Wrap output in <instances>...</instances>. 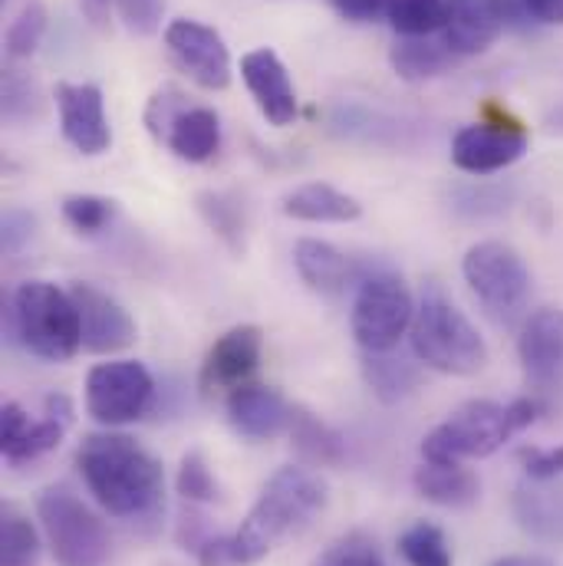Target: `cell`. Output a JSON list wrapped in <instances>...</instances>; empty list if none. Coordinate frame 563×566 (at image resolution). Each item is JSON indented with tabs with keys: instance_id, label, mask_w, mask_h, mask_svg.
Here are the masks:
<instances>
[{
	"instance_id": "6da1fadb",
	"label": "cell",
	"mask_w": 563,
	"mask_h": 566,
	"mask_svg": "<svg viewBox=\"0 0 563 566\" xmlns=\"http://www.w3.org/2000/svg\"><path fill=\"white\" fill-rule=\"evenodd\" d=\"M76 468L96 504L119 521L155 524L165 511V471L123 431L86 434L76 448Z\"/></svg>"
},
{
	"instance_id": "7a4b0ae2",
	"label": "cell",
	"mask_w": 563,
	"mask_h": 566,
	"mask_svg": "<svg viewBox=\"0 0 563 566\" xmlns=\"http://www.w3.org/2000/svg\"><path fill=\"white\" fill-rule=\"evenodd\" d=\"M326 504V484L323 478L306 464H286L281 468L241 521L234 537L238 564H261L283 537L303 531Z\"/></svg>"
},
{
	"instance_id": "3957f363",
	"label": "cell",
	"mask_w": 563,
	"mask_h": 566,
	"mask_svg": "<svg viewBox=\"0 0 563 566\" xmlns=\"http://www.w3.org/2000/svg\"><path fill=\"white\" fill-rule=\"evenodd\" d=\"M413 356L441 376H478L488 366V343L468 313L441 290V283H425L416 303V319L409 329Z\"/></svg>"
},
{
	"instance_id": "277c9868",
	"label": "cell",
	"mask_w": 563,
	"mask_h": 566,
	"mask_svg": "<svg viewBox=\"0 0 563 566\" xmlns=\"http://www.w3.org/2000/svg\"><path fill=\"white\" fill-rule=\"evenodd\" d=\"M7 323L13 339L37 359L66 363L83 349L80 310L70 290H60L56 283H20L7 303Z\"/></svg>"
},
{
	"instance_id": "5b68a950",
	"label": "cell",
	"mask_w": 563,
	"mask_h": 566,
	"mask_svg": "<svg viewBox=\"0 0 563 566\" xmlns=\"http://www.w3.org/2000/svg\"><path fill=\"white\" fill-rule=\"evenodd\" d=\"M461 274L484 313L498 326H514L524 323L528 303H531V271L524 258L504 244V241H478L465 251L461 258Z\"/></svg>"
},
{
	"instance_id": "8992f818",
	"label": "cell",
	"mask_w": 563,
	"mask_h": 566,
	"mask_svg": "<svg viewBox=\"0 0 563 566\" xmlns=\"http://www.w3.org/2000/svg\"><path fill=\"white\" fill-rule=\"evenodd\" d=\"M37 521L56 566H106L113 541L100 514L70 488H46L37 497Z\"/></svg>"
},
{
	"instance_id": "52a82bcc",
	"label": "cell",
	"mask_w": 563,
	"mask_h": 566,
	"mask_svg": "<svg viewBox=\"0 0 563 566\" xmlns=\"http://www.w3.org/2000/svg\"><path fill=\"white\" fill-rule=\"evenodd\" d=\"M514 434L518 431L511 424L508 406L471 399L425 434L423 458L428 464H465L475 458H491Z\"/></svg>"
},
{
	"instance_id": "ba28073f",
	"label": "cell",
	"mask_w": 563,
	"mask_h": 566,
	"mask_svg": "<svg viewBox=\"0 0 563 566\" xmlns=\"http://www.w3.org/2000/svg\"><path fill=\"white\" fill-rule=\"evenodd\" d=\"M416 296L409 283L393 271H376L359 281L350 326L363 353H393L399 339L413 329Z\"/></svg>"
},
{
	"instance_id": "9c48e42d",
	"label": "cell",
	"mask_w": 563,
	"mask_h": 566,
	"mask_svg": "<svg viewBox=\"0 0 563 566\" xmlns=\"http://www.w3.org/2000/svg\"><path fill=\"white\" fill-rule=\"evenodd\" d=\"M518 359L528 396L541 406V416H557L563 409V310L541 306L524 316Z\"/></svg>"
},
{
	"instance_id": "30bf717a",
	"label": "cell",
	"mask_w": 563,
	"mask_h": 566,
	"mask_svg": "<svg viewBox=\"0 0 563 566\" xmlns=\"http://www.w3.org/2000/svg\"><path fill=\"white\" fill-rule=\"evenodd\" d=\"M86 412L93 422L123 428L139 422L155 399V379L136 359H110L86 376Z\"/></svg>"
},
{
	"instance_id": "8fae6325",
	"label": "cell",
	"mask_w": 563,
	"mask_h": 566,
	"mask_svg": "<svg viewBox=\"0 0 563 566\" xmlns=\"http://www.w3.org/2000/svg\"><path fill=\"white\" fill-rule=\"evenodd\" d=\"M165 40V53L175 63L178 73H185L195 86L208 90V93H221L231 86V53L225 36L201 23V20H171L161 33Z\"/></svg>"
},
{
	"instance_id": "7c38bea8",
	"label": "cell",
	"mask_w": 563,
	"mask_h": 566,
	"mask_svg": "<svg viewBox=\"0 0 563 566\" xmlns=\"http://www.w3.org/2000/svg\"><path fill=\"white\" fill-rule=\"evenodd\" d=\"M261 356H264V329L254 323L231 326L205 353V363L198 369L201 396L205 399L231 396L234 389L248 386L254 369L261 366Z\"/></svg>"
},
{
	"instance_id": "4fadbf2b",
	"label": "cell",
	"mask_w": 563,
	"mask_h": 566,
	"mask_svg": "<svg viewBox=\"0 0 563 566\" xmlns=\"http://www.w3.org/2000/svg\"><path fill=\"white\" fill-rule=\"evenodd\" d=\"M528 151V133L518 123H471L451 139V161L468 175H494L521 161Z\"/></svg>"
},
{
	"instance_id": "5bb4252c",
	"label": "cell",
	"mask_w": 563,
	"mask_h": 566,
	"mask_svg": "<svg viewBox=\"0 0 563 566\" xmlns=\"http://www.w3.org/2000/svg\"><path fill=\"white\" fill-rule=\"evenodd\" d=\"M70 296L80 310V326H83V349L93 356H113L139 339V326L129 316V310L110 296L106 290L93 283H73Z\"/></svg>"
},
{
	"instance_id": "9a60e30c",
	"label": "cell",
	"mask_w": 563,
	"mask_h": 566,
	"mask_svg": "<svg viewBox=\"0 0 563 566\" xmlns=\"http://www.w3.org/2000/svg\"><path fill=\"white\" fill-rule=\"evenodd\" d=\"M53 99H56L63 139L90 158L110 151L113 129L106 119L103 90L96 83H56Z\"/></svg>"
},
{
	"instance_id": "2e32d148",
	"label": "cell",
	"mask_w": 563,
	"mask_h": 566,
	"mask_svg": "<svg viewBox=\"0 0 563 566\" xmlns=\"http://www.w3.org/2000/svg\"><path fill=\"white\" fill-rule=\"evenodd\" d=\"M508 17L501 0H445V20L438 36L445 46L461 56H478L504 33Z\"/></svg>"
},
{
	"instance_id": "e0dca14e",
	"label": "cell",
	"mask_w": 563,
	"mask_h": 566,
	"mask_svg": "<svg viewBox=\"0 0 563 566\" xmlns=\"http://www.w3.org/2000/svg\"><path fill=\"white\" fill-rule=\"evenodd\" d=\"M241 80L251 93V99L258 103L261 116L271 126H290L296 119V90L293 80L283 66V60L271 46H258L251 53L241 56Z\"/></svg>"
},
{
	"instance_id": "ac0fdd59",
	"label": "cell",
	"mask_w": 563,
	"mask_h": 566,
	"mask_svg": "<svg viewBox=\"0 0 563 566\" xmlns=\"http://www.w3.org/2000/svg\"><path fill=\"white\" fill-rule=\"evenodd\" d=\"M225 416H228V424L241 438H248V441H271V438H278V434H283L290 428L293 406L283 399L274 386L248 382V386L234 389L225 399Z\"/></svg>"
},
{
	"instance_id": "d6986e66",
	"label": "cell",
	"mask_w": 563,
	"mask_h": 566,
	"mask_svg": "<svg viewBox=\"0 0 563 566\" xmlns=\"http://www.w3.org/2000/svg\"><path fill=\"white\" fill-rule=\"evenodd\" d=\"M281 211L293 221L306 224H353L363 218L359 198L340 191L330 181H306L296 185L281 198Z\"/></svg>"
},
{
	"instance_id": "ffe728a7",
	"label": "cell",
	"mask_w": 563,
	"mask_h": 566,
	"mask_svg": "<svg viewBox=\"0 0 563 566\" xmlns=\"http://www.w3.org/2000/svg\"><path fill=\"white\" fill-rule=\"evenodd\" d=\"M413 484H416L419 497H425L435 507H448V511L475 507L481 497V481L465 464H428V461H423L413 474Z\"/></svg>"
},
{
	"instance_id": "44dd1931",
	"label": "cell",
	"mask_w": 563,
	"mask_h": 566,
	"mask_svg": "<svg viewBox=\"0 0 563 566\" xmlns=\"http://www.w3.org/2000/svg\"><path fill=\"white\" fill-rule=\"evenodd\" d=\"M175 158L188 161V165H205L218 155L221 148V116L211 106H198L191 103L175 126L168 129V136L161 142Z\"/></svg>"
},
{
	"instance_id": "7402d4cb",
	"label": "cell",
	"mask_w": 563,
	"mask_h": 566,
	"mask_svg": "<svg viewBox=\"0 0 563 566\" xmlns=\"http://www.w3.org/2000/svg\"><path fill=\"white\" fill-rule=\"evenodd\" d=\"M296 277L320 296H340L350 283V261L323 238H300L293 244Z\"/></svg>"
},
{
	"instance_id": "603a6c76",
	"label": "cell",
	"mask_w": 563,
	"mask_h": 566,
	"mask_svg": "<svg viewBox=\"0 0 563 566\" xmlns=\"http://www.w3.org/2000/svg\"><path fill=\"white\" fill-rule=\"evenodd\" d=\"M458 56L445 46L438 33L431 36H399L389 50V66L406 83H425L451 73Z\"/></svg>"
},
{
	"instance_id": "cb8c5ba5",
	"label": "cell",
	"mask_w": 563,
	"mask_h": 566,
	"mask_svg": "<svg viewBox=\"0 0 563 566\" xmlns=\"http://www.w3.org/2000/svg\"><path fill=\"white\" fill-rule=\"evenodd\" d=\"M195 211L208 224V231L234 258H244L248 254V211H244V205L231 191H218V188L198 191L195 195Z\"/></svg>"
},
{
	"instance_id": "d4e9b609",
	"label": "cell",
	"mask_w": 563,
	"mask_h": 566,
	"mask_svg": "<svg viewBox=\"0 0 563 566\" xmlns=\"http://www.w3.org/2000/svg\"><path fill=\"white\" fill-rule=\"evenodd\" d=\"M300 461L306 468H336L343 461V438L336 428L323 422L320 416H313L310 409L303 406H293V416H290V428H286Z\"/></svg>"
},
{
	"instance_id": "484cf974",
	"label": "cell",
	"mask_w": 563,
	"mask_h": 566,
	"mask_svg": "<svg viewBox=\"0 0 563 566\" xmlns=\"http://www.w3.org/2000/svg\"><path fill=\"white\" fill-rule=\"evenodd\" d=\"M363 379L369 386V392L383 402V406H399L406 402L416 389H419V369L399 356L389 353H363L359 359Z\"/></svg>"
},
{
	"instance_id": "4316f807",
	"label": "cell",
	"mask_w": 563,
	"mask_h": 566,
	"mask_svg": "<svg viewBox=\"0 0 563 566\" xmlns=\"http://www.w3.org/2000/svg\"><path fill=\"white\" fill-rule=\"evenodd\" d=\"M514 514H518L521 527L531 537H538V541H563V491H551L544 484L521 488L514 494Z\"/></svg>"
},
{
	"instance_id": "83f0119b",
	"label": "cell",
	"mask_w": 563,
	"mask_h": 566,
	"mask_svg": "<svg viewBox=\"0 0 563 566\" xmlns=\"http://www.w3.org/2000/svg\"><path fill=\"white\" fill-rule=\"evenodd\" d=\"M0 566H40V534L17 507H0Z\"/></svg>"
},
{
	"instance_id": "f1b7e54d",
	"label": "cell",
	"mask_w": 563,
	"mask_h": 566,
	"mask_svg": "<svg viewBox=\"0 0 563 566\" xmlns=\"http://www.w3.org/2000/svg\"><path fill=\"white\" fill-rule=\"evenodd\" d=\"M0 113H3V119H7L10 126H30V123H37V119L43 116L40 86H37L27 73H20V70H13V66L3 70V99H0Z\"/></svg>"
},
{
	"instance_id": "f546056e",
	"label": "cell",
	"mask_w": 563,
	"mask_h": 566,
	"mask_svg": "<svg viewBox=\"0 0 563 566\" xmlns=\"http://www.w3.org/2000/svg\"><path fill=\"white\" fill-rule=\"evenodd\" d=\"M46 27H50V13L40 0H30L20 7V13L13 17V23L7 27V36H3V53L10 60H27L40 50L43 36H46Z\"/></svg>"
},
{
	"instance_id": "4dcf8cb0",
	"label": "cell",
	"mask_w": 563,
	"mask_h": 566,
	"mask_svg": "<svg viewBox=\"0 0 563 566\" xmlns=\"http://www.w3.org/2000/svg\"><path fill=\"white\" fill-rule=\"evenodd\" d=\"M399 554L409 566H455L448 537L441 527L416 521L403 537H399Z\"/></svg>"
},
{
	"instance_id": "1f68e13d",
	"label": "cell",
	"mask_w": 563,
	"mask_h": 566,
	"mask_svg": "<svg viewBox=\"0 0 563 566\" xmlns=\"http://www.w3.org/2000/svg\"><path fill=\"white\" fill-rule=\"evenodd\" d=\"M386 17L399 36H431L441 30L445 0H386Z\"/></svg>"
},
{
	"instance_id": "d6a6232c",
	"label": "cell",
	"mask_w": 563,
	"mask_h": 566,
	"mask_svg": "<svg viewBox=\"0 0 563 566\" xmlns=\"http://www.w3.org/2000/svg\"><path fill=\"white\" fill-rule=\"evenodd\" d=\"M60 211H63V221L76 234H100V231H106L113 224L119 208L106 195H66Z\"/></svg>"
},
{
	"instance_id": "836d02e7",
	"label": "cell",
	"mask_w": 563,
	"mask_h": 566,
	"mask_svg": "<svg viewBox=\"0 0 563 566\" xmlns=\"http://www.w3.org/2000/svg\"><path fill=\"white\" fill-rule=\"evenodd\" d=\"M188 106H191V96H188L181 86H175V83H165V86H158V90L148 96L145 113H142V123H145V133L152 136L155 145L165 142L168 129L175 126V119H178Z\"/></svg>"
},
{
	"instance_id": "e575fe53",
	"label": "cell",
	"mask_w": 563,
	"mask_h": 566,
	"mask_svg": "<svg viewBox=\"0 0 563 566\" xmlns=\"http://www.w3.org/2000/svg\"><path fill=\"white\" fill-rule=\"evenodd\" d=\"M175 491L188 501V504H215L221 501V488L205 461L201 451H188L181 454L178 474H175Z\"/></svg>"
},
{
	"instance_id": "d590c367",
	"label": "cell",
	"mask_w": 563,
	"mask_h": 566,
	"mask_svg": "<svg viewBox=\"0 0 563 566\" xmlns=\"http://www.w3.org/2000/svg\"><path fill=\"white\" fill-rule=\"evenodd\" d=\"M313 566H386L379 544L366 531H350L336 537Z\"/></svg>"
},
{
	"instance_id": "8d00e7d4",
	"label": "cell",
	"mask_w": 563,
	"mask_h": 566,
	"mask_svg": "<svg viewBox=\"0 0 563 566\" xmlns=\"http://www.w3.org/2000/svg\"><path fill=\"white\" fill-rule=\"evenodd\" d=\"M63 434H66V424L56 422V419H40V422L30 424V431L3 454L10 464H27V461H37V458H43V454H50V451H56L60 448V441H63Z\"/></svg>"
},
{
	"instance_id": "74e56055",
	"label": "cell",
	"mask_w": 563,
	"mask_h": 566,
	"mask_svg": "<svg viewBox=\"0 0 563 566\" xmlns=\"http://www.w3.org/2000/svg\"><path fill=\"white\" fill-rule=\"evenodd\" d=\"M168 0H116V17L133 36H155L161 30Z\"/></svg>"
},
{
	"instance_id": "f35d334b",
	"label": "cell",
	"mask_w": 563,
	"mask_h": 566,
	"mask_svg": "<svg viewBox=\"0 0 563 566\" xmlns=\"http://www.w3.org/2000/svg\"><path fill=\"white\" fill-rule=\"evenodd\" d=\"M508 27L518 23H544V27H563V0H501Z\"/></svg>"
},
{
	"instance_id": "ab89813d",
	"label": "cell",
	"mask_w": 563,
	"mask_h": 566,
	"mask_svg": "<svg viewBox=\"0 0 563 566\" xmlns=\"http://www.w3.org/2000/svg\"><path fill=\"white\" fill-rule=\"evenodd\" d=\"M37 234V218L23 208H7L3 218H0V248L7 258L20 254Z\"/></svg>"
},
{
	"instance_id": "60d3db41",
	"label": "cell",
	"mask_w": 563,
	"mask_h": 566,
	"mask_svg": "<svg viewBox=\"0 0 563 566\" xmlns=\"http://www.w3.org/2000/svg\"><path fill=\"white\" fill-rule=\"evenodd\" d=\"M524 474L538 484H551L563 478V444L557 448H521L518 451Z\"/></svg>"
},
{
	"instance_id": "b9f144b4",
	"label": "cell",
	"mask_w": 563,
	"mask_h": 566,
	"mask_svg": "<svg viewBox=\"0 0 563 566\" xmlns=\"http://www.w3.org/2000/svg\"><path fill=\"white\" fill-rule=\"evenodd\" d=\"M33 419L27 416V409L20 402H3L0 409V454H7L27 431H30Z\"/></svg>"
},
{
	"instance_id": "7bdbcfd3",
	"label": "cell",
	"mask_w": 563,
	"mask_h": 566,
	"mask_svg": "<svg viewBox=\"0 0 563 566\" xmlns=\"http://www.w3.org/2000/svg\"><path fill=\"white\" fill-rule=\"evenodd\" d=\"M326 3L350 23H373L379 13H386V0H326Z\"/></svg>"
},
{
	"instance_id": "ee69618b",
	"label": "cell",
	"mask_w": 563,
	"mask_h": 566,
	"mask_svg": "<svg viewBox=\"0 0 563 566\" xmlns=\"http://www.w3.org/2000/svg\"><path fill=\"white\" fill-rule=\"evenodd\" d=\"M195 557L198 566H241L234 554V537H208Z\"/></svg>"
},
{
	"instance_id": "f6af8a7d",
	"label": "cell",
	"mask_w": 563,
	"mask_h": 566,
	"mask_svg": "<svg viewBox=\"0 0 563 566\" xmlns=\"http://www.w3.org/2000/svg\"><path fill=\"white\" fill-rule=\"evenodd\" d=\"M80 10H83V17L90 20V27H96V30H110V23H113V10H116V0H80Z\"/></svg>"
},
{
	"instance_id": "bcb514c9",
	"label": "cell",
	"mask_w": 563,
	"mask_h": 566,
	"mask_svg": "<svg viewBox=\"0 0 563 566\" xmlns=\"http://www.w3.org/2000/svg\"><path fill=\"white\" fill-rule=\"evenodd\" d=\"M43 412H46L50 419L63 422L66 428L73 424V416H76V409H73V399H70L66 392H50V396L43 399Z\"/></svg>"
},
{
	"instance_id": "7dc6e473",
	"label": "cell",
	"mask_w": 563,
	"mask_h": 566,
	"mask_svg": "<svg viewBox=\"0 0 563 566\" xmlns=\"http://www.w3.org/2000/svg\"><path fill=\"white\" fill-rule=\"evenodd\" d=\"M491 566H551L548 560H541V557H504V560H498V564Z\"/></svg>"
}]
</instances>
